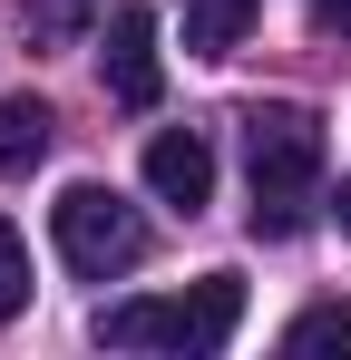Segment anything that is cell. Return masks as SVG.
Here are the masks:
<instances>
[{
  "mask_svg": "<svg viewBox=\"0 0 351 360\" xmlns=\"http://www.w3.org/2000/svg\"><path fill=\"white\" fill-rule=\"evenodd\" d=\"M244 166H254V234L292 243L322 205V127L312 108H254L244 117Z\"/></svg>",
  "mask_w": 351,
  "mask_h": 360,
  "instance_id": "obj_1",
  "label": "cell"
},
{
  "mask_svg": "<svg viewBox=\"0 0 351 360\" xmlns=\"http://www.w3.org/2000/svg\"><path fill=\"white\" fill-rule=\"evenodd\" d=\"M234 321H244V283L234 273H205V283H185V292H147V302H117V311H98V341L108 351H225Z\"/></svg>",
  "mask_w": 351,
  "mask_h": 360,
  "instance_id": "obj_2",
  "label": "cell"
},
{
  "mask_svg": "<svg viewBox=\"0 0 351 360\" xmlns=\"http://www.w3.org/2000/svg\"><path fill=\"white\" fill-rule=\"evenodd\" d=\"M49 234H58V263L78 283H117L147 263V214L117 195V185H68L49 205Z\"/></svg>",
  "mask_w": 351,
  "mask_h": 360,
  "instance_id": "obj_3",
  "label": "cell"
},
{
  "mask_svg": "<svg viewBox=\"0 0 351 360\" xmlns=\"http://www.w3.org/2000/svg\"><path fill=\"white\" fill-rule=\"evenodd\" d=\"M98 78H108V98H117V108H156V88H166V59H156V10H147V0L108 10Z\"/></svg>",
  "mask_w": 351,
  "mask_h": 360,
  "instance_id": "obj_4",
  "label": "cell"
},
{
  "mask_svg": "<svg viewBox=\"0 0 351 360\" xmlns=\"http://www.w3.org/2000/svg\"><path fill=\"white\" fill-rule=\"evenodd\" d=\"M147 185H156V205H176V214H205V205H215V146H205L195 127L147 136Z\"/></svg>",
  "mask_w": 351,
  "mask_h": 360,
  "instance_id": "obj_5",
  "label": "cell"
},
{
  "mask_svg": "<svg viewBox=\"0 0 351 360\" xmlns=\"http://www.w3.org/2000/svg\"><path fill=\"white\" fill-rule=\"evenodd\" d=\"M49 136H58L49 98H0V176H30L49 156Z\"/></svg>",
  "mask_w": 351,
  "mask_h": 360,
  "instance_id": "obj_6",
  "label": "cell"
},
{
  "mask_svg": "<svg viewBox=\"0 0 351 360\" xmlns=\"http://www.w3.org/2000/svg\"><path fill=\"white\" fill-rule=\"evenodd\" d=\"M254 10H264V0H185V49H195V59H225V49H244Z\"/></svg>",
  "mask_w": 351,
  "mask_h": 360,
  "instance_id": "obj_7",
  "label": "cell"
},
{
  "mask_svg": "<svg viewBox=\"0 0 351 360\" xmlns=\"http://www.w3.org/2000/svg\"><path fill=\"white\" fill-rule=\"evenodd\" d=\"M283 351H332V360H351V302H302L283 321Z\"/></svg>",
  "mask_w": 351,
  "mask_h": 360,
  "instance_id": "obj_8",
  "label": "cell"
},
{
  "mask_svg": "<svg viewBox=\"0 0 351 360\" xmlns=\"http://www.w3.org/2000/svg\"><path fill=\"white\" fill-rule=\"evenodd\" d=\"M20 30H30V49H68L88 30V0H20Z\"/></svg>",
  "mask_w": 351,
  "mask_h": 360,
  "instance_id": "obj_9",
  "label": "cell"
},
{
  "mask_svg": "<svg viewBox=\"0 0 351 360\" xmlns=\"http://www.w3.org/2000/svg\"><path fill=\"white\" fill-rule=\"evenodd\" d=\"M20 311H30V243L0 214V321H20Z\"/></svg>",
  "mask_w": 351,
  "mask_h": 360,
  "instance_id": "obj_10",
  "label": "cell"
},
{
  "mask_svg": "<svg viewBox=\"0 0 351 360\" xmlns=\"http://www.w3.org/2000/svg\"><path fill=\"white\" fill-rule=\"evenodd\" d=\"M312 30H342L351 39V0H312Z\"/></svg>",
  "mask_w": 351,
  "mask_h": 360,
  "instance_id": "obj_11",
  "label": "cell"
},
{
  "mask_svg": "<svg viewBox=\"0 0 351 360\" xmlns=\"http://www.w3.org/2000/svg\"><path fill=\"white\" fill-rule=\"evenodd\" d=\"M332 214H342V234H351V176H342V195H332Z\"/></svg>",
  "mask_w": 351,
  "mask_h": 360,
  "instance_id": "obj_12",
  "label": "cell"
}]
</instances>
